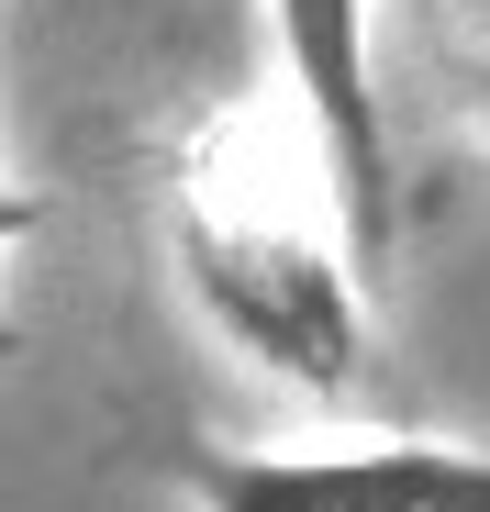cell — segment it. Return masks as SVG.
Here are the masks:
<instances>
[{
	"mask_svg": "<svg viewBox=\"0 0 490 512\" xmlns=\"http://www.w3.org/2000/svg\"><path fill=\"white\" fill-rule=\"evenodd\" d=\"M156 212L201 323L234 357H257L312 401H346L368 379V256L290 78L279 101L234 90L201 123H179L156 167Z\"/></svg>",
	"mask_w": 490,
	"mask_h": 512,
	"instance_id": "cell-1",
	"label": "cell"
},
{
	"mask_svg": "<svg viewBox=\"0 0 490 512\" xmlns=\"http://www.w3.org/2000/svg\"><path fill=\"white\" fill-rule=\"evenodd\" d=\"M268 34H279V78L301 90L323 156H335L357 256L379 279L390 245H401V167H390V101H379V67H368V0H268Z\"/></svg>",
	"mask_w": 490,
	"mask_h": 512,
	"instance_id": "cell-3",
	"label": "cell"
},
{
	"mask_svg": "<svg viewBox=\"0 0 490 512\" xmlns=\"http://www.w3.org/2000/svg\"><path fill=\"white\" fill-rule=\"evenodd\" d=\"M424 12V56L446 67V101L490 134V0H413Z\"/></svg>",
	"mask_w": 490,
	"mask_h": 512,
	"instance_id": "cell-4",
	"label": "cell"
},
{
	"mask_svg": "<svg viewBox=\"0 0 490 512\" xmlns=\"http://www.w3.org/2000/svg\"><path fill=\"white\" fill-rule=\"evenodd\" d=\"M190 512H490V446L335 435V446H201L179 435Z\"/></svg>",
	"mask_w": 490,
	"mask_h": 512,
	"instance_id": "cell-2",
	"label": "cell"
}]
</instances>
